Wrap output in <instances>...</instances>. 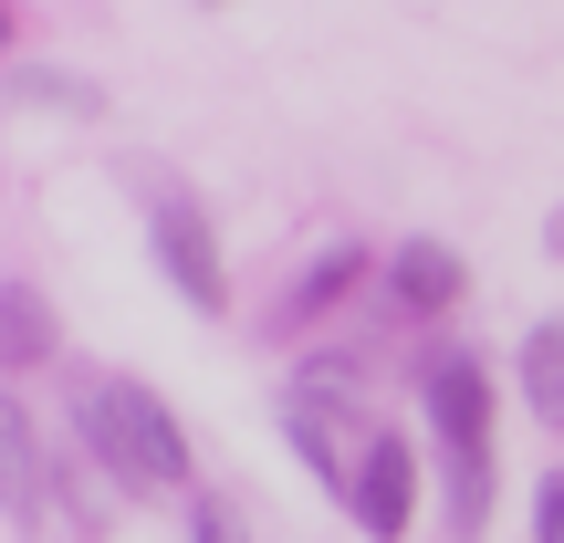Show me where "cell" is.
Instances as JSON below:
<instances>
[{
    "label": "cell",
    "instance_id": "obj_8",
    "mask_svg": "<svg viewBox=\"0 0 564 543\" xmlns=\"http://www.w3.org/2000/svg\"><path fill=\"white\" fill-rule=\"evenodd\" d=\"M11 356H42V293L11 282Z\"/></svg>",
    "mask_w": 564,
    "mask_h": 543
},
{
    "label": "cell",
    "instance_id": "obj_4",
    "mask_svg": "<svg viewBox=\"0 0 564 543\" xmlns=\"http://www.w3.org/2000/svg\"><path fill=\"white\" fill-rule=\"evenodd\" d=\"M356 523L377 533V543H398L408 533V512H419V460H408V439L398 428H366V460H356Z\"/></svg>",
    "mask_w": 564,
    "mask_h": 543
},
{
    "label": "cell",
    "instance_id": "obj_6",
    "mask_svg": "<svg viewBox=\"0 0 564 543\" xmlns=\"http://www.w3.org/2000/svg\"><path fill=\"white\" fill-rule=\"evenodd\" d=\"M523 398L544 408V419H564V324H544V335L523 345Z\"/></svg>",
    "mask_w": 564,
    "mask_h": 543
},
{
    "label": "cell",
    "instance_id": "obj_10",
    "mask_svg": "<svg viewBox=\"0 0 564 543\" xmlns=\"http://www.w3.org/2000/svg\"><path fill=\"white\" fill-rule=\"evenodd\" d=\"M188 533H199V543H241V523H230L220 502H199V512H188Z\"/></svg>",
    "mask_w": 564,
    "mask_h": 543
},
{
    "label": "cell",
    "instance_id": "obj_1",
    "mask_svg": "<svg viewBox=\"0 0 564 543\" xmlns=\"http://www.w3.org/2000/svg\"><path fill=\"white\" fill-rule=\"evenodd\" d=\"M74 419H84V439L105 449V470H116V481H137V491H178V481H188V439H178V419H167L147 387L84 377Z\"/></svg>",
    "mask_w": 564,
    "mask_h": 543
},
{
    "label": "cell",
    "instance_id": "obj_7",
    "mask_svg": "<svg viewBox=\"0 0 564 543\" xmlns=\"http://www.w3.org/2000/svg\"><path fill=\"white\" fill-rule=\"evenodd\" d=\"M345 272H356V251L335 241V251H324L314 272H303V293H293V303H303V314H314V303H335V293H345Z\"/></svg>",
    "mask_w": 564,
    "mask_h": 543
},
{
    "label": "cell",
    "instance_id": "obj_5",
    "mask_svg": "<svg viewBox=\"0 0 564 543\" xmlns=\"http://www.w3.org/2000/svg\"><path fill=\"white\" fill-rule=\"evenodd\" d=\"M387 293H398V314H449V303H460V251L449 241H398Z\"/></svg>",
    "mask_w": 564,
    "mask_h": 543
},
{
    "label": "cell",
    "instance_id": "obj_2",
    "mask_svg": "<svg viewBox=\"0 0 564 543\" xmlns=\"http://www.w3.org/2000/svg\"><path fill=\"white\" fill-rule=\"evenodd\" d=\"M429 419H440L449 481H460V533H481V512H491V377L470 356H440L429 366Z\"/></svg>",
    "mask_w": 564,
    "mask_h": 543
},
{
    "label": "cell",
    "instance_id": "obj_11",
    "mask_svg": "<svg viewBox=\"0 0 564 543\" xmlns=\"http://www.w3.org/2000/svg\"><path fill=\"white\" fill-rule=\"evenodd\" d=\"M544 241H554V251H564V209H554V220H544Z\"/></svg>",
    "mask_w": 564,
    "mask_h": 543
},
{
    "label": "cell",
    "instance_id": "obj_9",
    "mask_svg": "<svg viewBox=\"0 0 564 543\" xmlns=\"http://www.w3.org/2000/svg\"><path fill=\"white\" fill-rule=\"evenodd\" d=\"M533 543H564V470L533 491Z\"/></svg>",
    "mask_w": 564,
    "mask_h": 543
},
{
    "label": "cell",
    "instance_id": "obj_3",
    "mask_svg": "<svg viewBox=\"0 0 564 543\" xmlns=\"http://www.w3.org/2000/svg\"><path fill=\"white\" fill-rule=\"evenodd\" d=\"M147 209H158V262L178 272V293L199 303V314H220V303H230V282H220V241H209V220H199V199H188V188H167V178H158V199H147Z\"/></svg>",
    "mask_w": 564,
    "mask_h": 543
}]
</instances>
